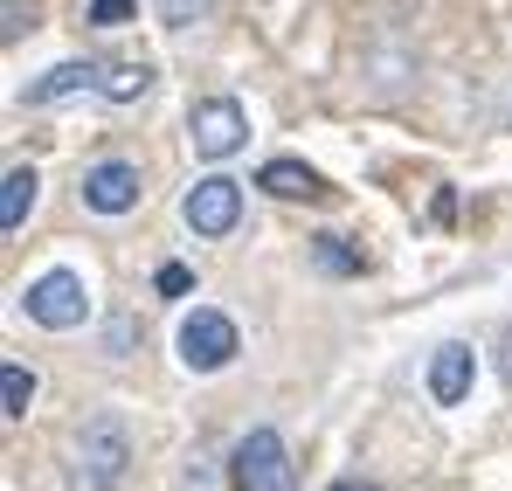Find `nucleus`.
Returning <instances> with one entry per match:
<instances>
[{
  "mask_svg": "<svg viewBox=\"0 0 512 491\" xmlns=\"http://www.w3.org/2000/svg\"><path fill=\"white\" fill-rule=\"evenodd\" d=\"M125 464H132V429H125V415L104 409L90 415L84 429H77V443H70V471H77V485L84 491H111L125 478Z\"/></svg>",
  "mask_w": 512,
  "mask_h": 491,
  "instance_id": "1",
  "label": "nucleus"
},
{
  "mask_svg": "<svg viewBox=\"0 0 512 491\" xmlns=\"http://www.w3.org/2000/svg\"><path fill=\"white\" fill-rule=\"evenodd\" d=\"M229 485L236 491H291L298 471H291V450L277 429H250L236 450H229Z\"/></svg>",
  "mask_w": 512,
  "mask_h": 491,
  "instance_id": "2",
  "label": "nucleus"
},
{
  "mask_svg": "<svg viewBox=\"0 0 512 491\" xmlns=\"http://www.w3.org/2000/svg\"><path fill=\"white\" fill-rule=\"evenodd\" d=\"M21 312H28L42 332H70V326H84L90 291H84V277H77V270H42V277L21 291Z\"/></svg>",
  "mask_w": 512,
  "mask_h": 491,
  "instance_id": "3",
  "label": "nucleus"
},
{
  "mask_svg": "<svg viewBox=\"0 0 512 491\" xmlns=\"http://www.w3.org/2000/svg\"><path fill=\"white\" fill-rule=\"evenodd\" d=\"M180 222L194 229V236H229L236 222H243V180H229V173H208V180H194L187 187V201H180Z\"/></svg>",
  "mask_w": 512,
  "mask_h": 491,
  "instance_id": "4",
  "label": "nucleus"
},
{
  "mask_svg": "<svg viewBox=\"0 0 512 491\" xmlns=\"http://www.w3.org/2000/svg\"><path fill=\"white\" fill-rule=\"evenodd\" d=\"M236 353H243V339H236V319H229V312H208V305H201V312L180 319V360H187L194 374H222Z\"/></svg>",
  "mask_w": 512,
  "mask_h": 491,
  "instance_id": "5",
  "label": "nucleus"
},
{
  "mask_svg": "<svg viewBox=\"0 0 512 491\" xmlns=\"http://www.w3.org/2000/svg\"><path fill=\"white\" fill-rule=\"evenodd\" d=\"M187 139H194V153H201V160H229V153H243L250 118H243V104H236V97H201V104L187 111Z\"/></svg>",
  "mask_w": 512,
  "mask_h": 491,
  "instance_id": "6",
  "label": "nucleus"
},
{
  "mask_svg": "<svg viewBox=\"0 0 512 491\" xmlns=\"http://www.w3.org/2000/svg\"><path fill=\"white\" fill-rule=\"evenodd\" d=\"M139 194H146V180L132 160H97L84 173V208H97V215H132Z\"/></svg>",
  "mask_w": 512,
  "mask_h": 491,
  "instance_id": "7",
  "label": "nucleus"
},
{
  "mask_svg": "<svg viewBox=\"0 0 512 491\" xmlns=\"http://www.w3.org/2000/svg\"><path fill=\"white\" fill-rule=\"evenodd\" d=\"M464 395H471V346L450 339V346L429 353V402H436V409H457Z\"/></svg>",
  "mask_w": 512,
  "mask_h": 491,
  "instance_id": "8",
  "label": "nucleus"
},
{
  "mask_svg": "<svg viewBox=\"0 0 512 491\" xmlns=\"http://www.w3.org/2000/svg\"><path fill=\"white\" fill-rule=\"evenodd\" d=\"M256 187H270L277 201H319V194H326V180H319L312 166H298V160H270L256 173Z\"/></svg>",
  "mask_w": 512,
  "mask_h": 491,
  "instance_id": "9",
  "label": "nucleus"
},
{
  "mask_svg": "<svg viewBox=\"0 0 512 491\" xmlns=\"http://www.w3.org/2000/svg\"><path fill=\"white\" fill-rule=\"evenodd\" d=\"M104 70L97 63H56L42 83H28V104H63V97H77V90H97Z\"/></svg>",
  "mask_w": 512,
  "mask_h": 491,
  "instance_id": "10",
  "label": "nucleus"
},
{
  "mask_svg": "<svg viewBox=\"0 0 512 491\" xmlns=\"http://www.w3.org/2000/svg\"><path fill=\"white\" fill-rule=\"evenodd\" d=\"M35 166H7V180H0V229L14 236L21 222H28V208H35Z\"/></svg>",
  "mask_w": 512,
  "mask_h": 491,
  "instance_id": "11",
  "label": "nucleus"
},
{
  "mask_svg": "<svg viewBox=\"0 0 512 491\" xmlns=\"http://www.w3.org/2000/svg\"><path fill=\"white\" fill-rule=\"evenodd\" d=\"M97 90H104L111 104H139V97L153 90V63H146V56H125V63H111V70H104Z\"/></svg>",
  "mask_w": 512,
  "mask_h": 491,
  "instance_id": "12",
  "label": "nucleus"
},
{
  "mask_svg": "<svg viewBox=\"0 0 512 491\" xmlns=\"http://www.w3.org/2000/svg\"><path fill=\"white\" fill-rule=\"evenodd\" d=\"M28 402H35V374H28L21 360H7V367H0V415H7V422H21Z\"/></svg>",
  "mask_w": 512,
  "mask_h": 491,
  "instance_id": "13",
  "label": "nucleus"
},
{
  "mask_svg": "<svg viewBox=\"0 0 512 491\" xmlns=\"http://www.w3.org/2000/svg\"><path fill=\"white\" fill-rule=\"evenodd\" d=\"M312 256H319V270H326V277H353V270H360V256H353L340 236H319V249H312Z\"/></svg>",
  "mask_w": 512,
  "mask_h": 491,
  "instance_id": "14",
  "label": "nucleus"
},
{
  "mask_svg": "<svg viewBox=\"0 0 512 491\" xmlns=\"http://www.w3.org/2000/svg\"><path fill=\"white\" fill-rule=\"evenodd\" d=\"M160 7V28H194L208 14V0H153Z\"/></svg>",
  "mask_w": 512,
  "mask_h": 491,
  "instance_id": "15",
  "label": "nucleus"
},
{
  "mask_svg": "<svg viewBox=\"0 0 512 491\" xmlns=\"http://www.w3.org/2000/svg\"><path fill=\"white\" fill-rule=\"evenodd\" d=\"M28 28H35V0H7V21H0V35H7V42H21Z\"/></svg>",
  "mask_w": 512,
  "mask_h": 491,
  "instance_id": "16",
  "label": "nucleus"
},
{
  "mask_svg": "<svg viewBox=\"0 0 512 491\" xmlns=\"http://www.w3.org/2000/svg\"><path fill=\"white\" fill-rule=\"evenodd\" d=\"M90 21L97 28H125L132 21V0H90Z\"/></svg>",
  "mask_w": 512,
  "mask_h": 491,
  "instance_id": "17",
  "label": "nucleus"
},
{
  "mask_svg": "<svg viewBox=\"0 0 512 491\" xmlns=\"http://www.w3.org/2000/svg\"><path fill=\"white\" fill-rule=\"evenodd\" d=\"M180 491H215V464H208V457H187V471H180Z\"/></svg>",
  "mask_w": 512,
  "mask_h": 491,
  "instance_id": "18",
  "label": "nucleus"
},
{
  "mask_svg": "<svg viewBox=\"0 0 512 491\" xmlns=\"http://www.w3.org/2000/svg\"><path fill=\"white\" fill-rule=\"evenodd\" d=\"M153 284H160V298H187V291H194V277H187L180 263H167V270H160Z\"/></svg>",
  "mask_w": 512,
  "mask_h": 491,
  "instance_id": "19",
  "label": "nucleus"
},
{
  "mask_svg": "<svg viewBox=\"0 0 512 491\" xmlns=\"http://www.w3.org/2000/svg\"><path fill=\"white\" fill-rule=\"evenodd\" d=\"M499 374H506V388H512V326L499 332Z\"/></svg>",
  "mask_w": 512,
  "mask_h": 491,
  "instance_id": "20",
  "label": "nucleus"
},
{
  "mask_svg": "<svg viewBox=\"0 0 512 491\" xmlns=\"http://www.w3.org/2000/svg\"><path fill=\"white\" fill-rule=\"evenodd\" d=\"M326 491H381L374 478H340V485H326Z\"/></svg>",
  "mask_w": 512,
  "mask_h": 491,
  "instance_id": "21",
  "label": "nucleus"
}]
</instances>
